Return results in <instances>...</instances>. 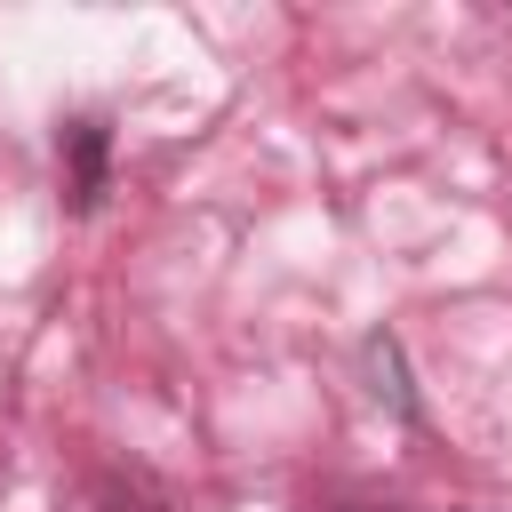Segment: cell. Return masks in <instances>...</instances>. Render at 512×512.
Returning a JSON list of instances; mask_svg holds the SVG:
<instances>
[{
    "label": "cell",
    "instance_id": "1",
    "mask_svg": "<svg viewBox=\"0 0 512 512\" xmlns=\"http://www.w3.org/2000/svg\"><path fill=\"white\" fill-rule=\"evenodd\" d=\"M56 160H64V208L88 216L104 200V160H112V128L104 120H64L56 128Z\"/></svg>",
    "mask_w": 512,
    "mask_h": 512
},
{
    "label": "cell",
    "instance_id": "2",
    "mask_svg": "<svg viewBox=\"0 0 512 512\" xmlns=\"http://www.w3.org/2000/svg\"><path fill=\"white\" fill-rule=\"evenodd\" d=\"M368 368H376V400H392V416H416V400L400 384V344L392 336H368Z\"/></svg>",
    "mask_w": 512,
    "mask_h": 512
},
{
    "label": "cell",
    "instance_id": "3",
    "mask_svg": "<svg viewBox=\"0 0 512 512\" xmlns=\"http://www.w3.org/2000/svg\"><path fill=\"white\" fill-rule=\"evenodd\" d=\"M352 512H400V504H352Z\"/></svg>",
    "mask_w": 512,
    "mask_h": 512
}]
</instances>
